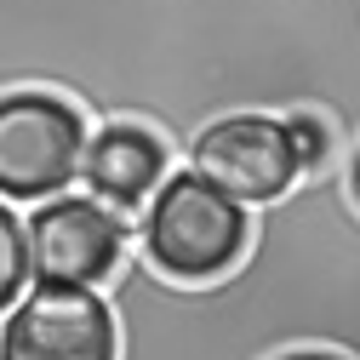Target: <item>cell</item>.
Here are the masks:
<instances>
[{
  "label": "cell",
  "mask_w": 360,
  "mask_h": 360,
  "mask_svg": "<svg viewBox=\"0 0 360 360\" xmlns=\"http://www.w3.org/2000/svg\"><path fill=\"white\" fill-rule=\"evenodd\" d=\"M246 240H252V212L229 200L217 184H206L195 166L166 172L143 200L138 257L177 286H206L229 275L246 257Z\"/></svg>",
  "instance_id": "1"
},
{
  "label": "cell",
  "mask_w": 360,
  "mask_h": 360,
  "mask_svg": "<svg viewBox=\"0 0 360 360\" xmlns=\"http://www.w3.org/2000/svg\"><path fill=\"white\" fill-rule=\"evenodd\" d=\"M86 115L40 86L0 92V200H46L80 177Z\"/></svg>",
  "instance_id": "2"
},
{
  "label": "cell",
  "mask_w": 360,
  "mask_h": 360,
  "mask_svg": "<svg viewBox=\"0 0 360 360\" xmlns=\"http://www.w3.org/2000/svg\"><path fill=\"white\" fill-rule=\"evenodd\" d=\"M184 160L240 206H269V200L292 195L303 177L297 149L286 138V120L269 109H235V115L206 120Z\"/></svg>",
  "instance_id": "3"
},
{
  "label": "cell",
  "mask_w": 360,
  "mask_h": 360,
  "mask_svg": "<svg viewBox=\"0 0 360 360\" xmlns=\"http://www.w3.org/2000/svg\"><path fill=\"white\" fill-rule=\"evenodd\" d=\"M29 229V275L46 286H109L120 257L131 252V229L98 195H46Z\"/></svg>",
  "instance_id": "4"
},
{
  "label": "cell",
  "mask_w": 360,
  "mask_h": 360,
  "mask_svg": "<svg viewBox=\"0 0 360 360\" xmlns=\"http://www.w3.org/2000/svg\"><path fill=\"white\" fill-rule=\"evenodd\" d=\"M0 360H120V326L103 292L34 281L0 321Z\"/></svg>",
  "instance_id": "5"
},
{
  "label": "cell",
  "mask_w": 360,
  "mask_h": 360,
  "mask_svg": "<svg viewBox=\"0 0 360 360\" xmlns=\"http://www.w3.org/2000/svg\"><path fill=\"white\" fill-rule=\"evenodd\" d=\"M172 172V149L160 131L138 120H103L80 149V184L115 212H131L155 195V184Z\"/></svg>",
  "instance_id": "6"
},
{
  "label": "cell",
  "mask_w": 360,
  "mask_h": 360,
  "mask_svg": "<svg viewBox=\"0 0 360 360\" xmlns=\"http://www.w3.org/2000/svg\"><path fill=\"white\" fill-rule=\"evenodd\" d=\"M29 229L18 223V212L0 200V314H6L23 292H29Z\"/></svg>",
  "instance_id": "7"
},
{
  "label": "cell",
  "mask_w": 360,
  "mask_h": 360,
  "mask_svg": "<svg viewBox=\"0 0 360 360\" xmlns=\"http://www.w3.org/2000/svg\"><path fill=\"white\" fill-rule=\"evenodd\" d=\"M281 120H286V138H292V149H297L303 177H321L326 160H332V126H326V115L292 109V115H281Z\"/></svg>",
  "instance_id": "8"
},
{
  "label": "cell",
  "mask_w": 360,
  "mask_h": 360,
  "mask_svg": "<svg viewBox=\"0 0 360 360\" xmlns=\"http://www.w3.org/2000/svg\"><path fill=\"white\" fill-rule=\"evenodd\" d=\"M269 360H349V354H338V349H281Z\"/></svg>",
  "instance_id": "9"
},
{
  "label": "cell",
  "mask_w": 360,
  "mask_h": 360,
  "mask_svg": "<svg viewBox=\"0 0 360 360\" xmlns=\"http://www.w3.org/2000/svg\"><path fill=\"white\" fill-rule=\"evenodd\" d=\"M349 200L360 206V143H354V155H349Z\"/></svg>",
  "instance_id": "10"
},
{
  "label": "cell",
  "mask_w": 360,
  "mask_h": 360,
  "mask_svg": "<svg viewBox=\"0 0 360 360\" xmlns=\"http://www.w3.org/2000/svg\"><path fill=\"white\" fill-rule=\"evenodd\" d=\"M184 58H189V52H184ZM189 80H195V75H189ZM195 109H200V98H195ZM200 120H206V115H200ZM314 184H326V189H349V184H332V177H314Z\"/></svg>",
  "instance_id": "11"
}]
</instances>
